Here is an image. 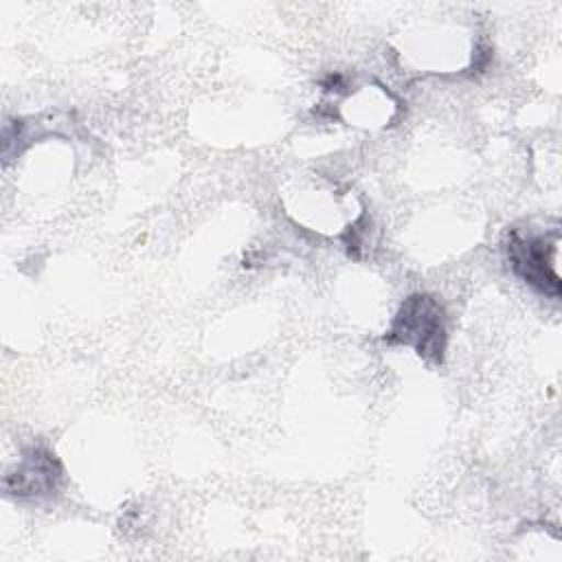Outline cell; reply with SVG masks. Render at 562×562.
Returning a JSON list of instances; mask_svg holds the SVG:
<instances>
[{
  "mask_svg": "<svg viewBox=\"0 0 562 562\" xmlns=\"http://www.w3.org/2000/svg\"><path fill=\"white\" fill-rule=\"evenodd\" d=\"M61 481V468L48 450L31 448L15 470L4 474V492L15 498L50 496Z\"/></svg>",
  "mask_w": 562,
  "mask_h": 562,
  "instance_id": "obj_2",
  "label": "cell"
},
{
  "mask_svg": "<svg viewBox=\"0 0 562 562\" xmlns=\"http://www.w3.org/2000/svg\"><path fill=\"white\" fill-rule=\"evenodd\" d=\"M505 248L507 259L520 279L538 288L540 292L558 294V277L553 272V259H549L547 255L549 244L544 237H522L518 233H512Z\"/></svg>",
  "mask_w": 562,
  "mask_h": 562,
  "instance_id": "obj_3",
  "label": "cell"
},
{
  "mask_svg": "<svg viewBox=\"0 0 562 562\" xmlns=\"http://www.w3.org/2000/svg\"><path fill=\"white\" fill-rule=\"evenodd\" d=\"M389 342L411 345L422 358L439 362L446 347V325L441 305L426 294H415L400 307L389 334Z\"/></svg>",
  "mask_w": 562,
  "mask_h": 562,
  "instance_id": "obj_1",
  "label": "cell"
}]
</instances>
